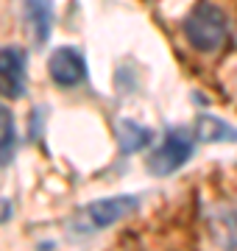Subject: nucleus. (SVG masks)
<instances>
[{
	"instance_id": "nucleus-1",
	"label": "nucleus",
	"mask_w": 237,
	"mask_h": 251,
	"mask_svg": "<svg viewBox=\"0 0 237 251\" xmlns=\"http://www.w3.org/2000/svg\"><path fill=\"white\" fill-rule=\"evenodd\" d=\"M184 36L195 50L201 53H215L226 45V36H229V23L226 14L218 9V6H210L204 3L195 11L187 14L184 20Z\"/></svg>"
},
{
	"instance_id": "nucleus-2",
	"label": "nucleus",
	"mask_w": 237,
	"mask_h": 251,
	"mask_svg": "<svg viewBox=\"0 0 237 251\" xmlns=\"http://www.w3.org/2000/svg\"><path fill=\"white\" fill-rule=\"evenodd\" d=\"M137 198L134 196H115V198H100V201H92V204L81 206L78 215H75L73 226L75 232H100L106 226H115L118 221L128 218L134 209H137Z\"/></svg>"
},
{
	"instance_id": "nucleus-3",
	"label": "nucleus",
	"mask_w": 237,
	"mask_h": 251,
	"mask_svg": "<svg viewBox=\"0 0 237 251\" xmlns=\"http://www.w3.org/2000/svg\"><path fill=\"white\" fill-rule=\"evenodd\" d=\"M192 148H195V137L187 128H167L148 156V171L154 176H170L192 156Z\"/></svg>"
},
{
	"instance_id": "nucleus-4",
	"label": "nucleus",
	"mask_w": 237,
	"mask_h": 251,
	"mask_svg": "<svg viewBox=\"0 0 237 251\" xmlns=\"http://www.w3.org/2000/svg\"><path fill=\"white\" fill-rule=\"evenodd\" d=\"M47 73L56 87H78L87 78V59L81 56L78 48H56L47 59Z\"/></svg>"
},
{
	"instance_id": "nucleus-5",
	"label": "nucleus",
	"mask_w": 237,
	"mask_h": 251,
	"mask_svg": "<svg viewBox=\"0 0 237 251\" xmlns=\"http://www.w3.org/2000/svg\"><path fill=\"white\" fill-rule=\"evenodd\" d=\"M25 70V53L20 48H3L0 50V95L3 98H23Z\"/></svg>"
},
{
	"instance_id": "nucleus-6",
	"label": "nucleus",
	"mask_w": 237,
	"mask_h": 251,
	"mask_svg": "<svg viewBox=\"0 0 237 251\" xmlns=\"http://www.w3.org/2000/svg\"><path fill=\"white\" fill-rule=\"evenodd\" d=\"M23 17L31 42L42 48L50 39V28H53V0H23Z\"/></svg>"
},
{
	"instance_id": "nucleus-7",
	"label": "nucleus",
	"mask_w": 237,
	"mask_h": 251,
	"mask_svg": "<svg viewBox=\"0 0 237 251\" xmlns=\"http://www.w3.org/2000/svg\"><path fill=\"white\" fill-rule=\"evenodd\" d=\"M212 240L220 249L237 251V204H220L210 212Z\"/></svg>"
},
{
	"instance_id": "nucleus-8",
	"label": "nucleus",
	"mask_w": 237,
	"mask_h": 251,
	"mask_svg": "<svg viewBox=\"0 0 237 251\" xmlns=\"http://www.w3.org/2000/svg\"><path fill=\"white\" fill-rule=\"evenodd\" d=\"M195 140H201V143H235L237 128L229 126L226 120H220V117L201 115L195 120Z\"/></svg>"
},
{
	"instance_id": "nucleus-9",
	"label": "nucleus",
	"mask_w": 237,
	"mask_h": 251,
	"mask_svg": "<svg viewBox=\"0 0 237 251\" xmlns=\"http://www.w3.org/2000/svg\"><path fill=\"white\" fill-rule=\"evenodd\" d=\"M151 140H154L151 128L140 126L137 120H120V123H118V143H120V151H123V153L142 151Z\"/></svg>"
},
{
	"instance_id": "nucleus-10",
	"label": "nucleus",
	"mask_w": 237,
	"mask_h": 251,
	"mask_svg": "<svg viewBox=\"0 0 237 251\" xmlns=\"http://www.w3.org/2000/svg\"><path fill=\"white\" fill-rule=\"evenodd\" d=\"M17 151V131H14V115L6 103H0V168L9 165Z\"/></svg>"
},
{
	"instance_id": "nucleus-11",
	"label": "nucleus",
	"mask_w": 237,
	"mask_h": 251,
	"mask_svg": "<svg viewBox=\"0 0 237 251\" xmlns=\"http://www.w3.org/2000/svg\"><path fill=\"white\" fill-rule=\"evenodd\" d=\"M11 218V201L9 198H0V224H6Z\"/></svg>"
}]
</instances>
